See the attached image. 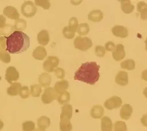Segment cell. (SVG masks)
<instances>
[{"label": "cell", "instance_id": "4fadbf2b", "mask_svg": "<svg viewBox=\"0 0 147 131\" xmlns=\"http://www.w3.org/2000/svg\"><path fill=\"white\" fill-rule=\"evenodd\" d=\"M132 113V107L129 104H125L120 110V117L123 120H127L131 117Z\"/></svg>", "mask_w": 147, "mask_h": 131}, {"label": "cell", "instance_id": "8d00e7d4", "mask_svg": "<svg viewBox=\"0 0 147 131\" xmlns=\"http://www.w3.org/2000/svg\"><path fill=\"white\" fill-rule=\"evenodd\" d=\"M19 95L22 99H27L30 95L29 88L27 86H23L19 91Z\"/></svg>", "mask_w": 147, "mask_h": 131}, {"label": "cell", "instance_id": "7dc6e473", "mask_svg": "<svg viewBox=\"0 0 147 131\" xmlns=\"http://www.w3.org/2000/svg\"><path fill=\"white\" fill-rule=\"evenodd\" d=\"M3 122L0 120V131L3 128Z\"/></svg>", "mask_w": 147, "mask_h": 131}, {"label": "cell", "instance_id": "4316f807", "mask_svg": "<svg viewBox=\"0 0 147 131\" xmlns=\"http://www.w3.org/2000/svg\"><path fill=\"white\" fill-rule=\"evenodd\" d=\"M70 94L67 91H64L59 94L57 97V100L60 104L63 105L66 104L70 101Z\"/></svg>", "mask_w": 147, "mask_h": 131}, {"label": "cell", "instance_id": "4dcf8cb0", "mask_svg": "<svg viewBox=\"0 0 147 131\" xmlns=\"http://www.w3.org/2000/svg\"><path fill=\"white\" fill-rule=\"evenodd\" d=\"M127 125L123 121H117L114 124L112 131H127Z\"/></svg>", "mask_w": 147, "mask_h": 131}, {"label": "cell", "instance_id": "277c9868", "mask_svg": "<svg viewBox=\"0 0 147 131\" xmlns=\"http://www.w3.org/2000/svg\"><path fill=\"white\" fill-rule=\"evenodd\" d=\"M22 15L27 17H32L36 15L37 12V7L31 1H26L21 6Z\"/></svg>", "mask_w": 147, "mask_h": 131}, {"label": "cell", "instance_id": "7bdbcfd3", "mask_svg": "<svg viewBox=\"0 0 147 131\" xmlns=\"http://www.w3.org/2000/svg\"><path fill=\"white\" fill-rule=\"evenodd\" d=\"M6 47V38L5 36H0V51H5Z\"/></svg>", "mask_w": 147, "mask_h": 131}, {"label": "cell", "instance_id": "d6986e66", "mask_svg": "<svg viewBox=\"0 0 147 131\" xmlns=\"http://www.w3.org/2000/svg\"><path fill=\"white\" fill-rule=\"evenodd\" d=\"M104 113L103 107L100 105H95L91 109L90 115L92 117L95 119H99L102 118Z\"/></svg>", "mask_w": 147, "mask_h": 131}, {"label": "cell", "instance_id": "ac0fdd59", "mask_svg": "<svg viewBox=\"0 0 147 131\" xmlns=\"http://www.w3.org/2000/svg\"><path fill=\"white\" fill-rule=\"evenodd\" d=\"M121 3V9L125 14H130L134 10V6L129 0L119 1Z\"/></svg>", "mask_w": 147, "mask_h": 131}, {"label": "cell", "instance_id": "c3c4849f", "mask_svg": "<svg viewBox=\"0 0 147 131\" xmlns=\"http://www.w3.org/2000/svg\"><path fill=\"white\" fill-rule=\"evenodd\" d=\"M34 131H45V130H42V129H41V128H38L35 129V130Z\"/></svg>", "mask_w": 147, "mask_h": 131}, {"label": "cell", "instance_id": "44dd1931", "mask_svg": "<svg viewBox=\"0 0 147 131\" xmlns=\"http://www.w3.org/2000/svg\"><path fill=\"white\" fill-rule=\"evenodd\" d=\"M69 82L65 80L58 81L54 85V90L58 93L60 94L63 93L69 87Z\"/></svg>", "mask_w": 147, "mask_h": 131}, {"label": "cell", "instance_id": "ee69618b", "mask_svg": "<svg viewBox=\"0 0 147 131\" xmlns=\"http://www.w3.org/2000/svg\"><path fill=\"white\" fill-rule=\"evenodd\" d=\"M140 122L144 126L147 127V113L141 118Z\"/></svg>", "mask_w": 147, "mask_h": 131}, {"label": "cell", "instance_id": "5b68a950", "mask_svg": "<svg viewBox=\"0 0 147 131\" xmlns=\"http://www.w3.org/2000/svg\"><path fill=\"white\" fill-rule=\"evenodd\" d=\"M58 93L53 87H47L42 96V101L45 104H49L57 99Z\"/></svg>", "mask_w": 147, "mask_h": 131}, {"label": "cell", "instance_id": "9c48e42d", "mask_svg": "<svg viewBox=\"0 0 147 131\" xmlns=\"http://www.w3.org/2000/svg\"><path fill=\"white\" fill-rule=\"evenodd\" d=\"M125 47L123 44H118L116 47V49L112 53V57L116 61H118L125 57Z\"/></svg>", "mask_w": 147, "mask_h": 131}, {"label": "cell", "instance_id": "ffe728a7", "mask_svg": "<svg viewBox=\"0 0 147 131\" xmlns=\"http://www.w3.org/2000/svg\"><path fill=\"white\" fill-rule=\"evenodd\" d=\"M138 12L140 14V18L143 20H147V3L144 1H140L137 5Z\"/></svg>", "mask_w": 147, "mask_h": 131}, {"label": "cell", "instance_id": "7a4b0ae2", "mask_svg": "<svg viewBox=\"0 0 147 131\" xmlns=\"http://www.w3.org/2000/svg\"><path fill=\"white\" fill-rule=\"evenodd\" d=\"M6 39V51L10 54H20L27 51L30 46L29 36L22 31H15Z\"/></svg>", "mask_w": 147, "mask_h": 131}, {"label": "cell", "instance_id": "f546056e", "mask_svg": "<svg viewBox=\"0 0 147 131\" xmlns=\"http://www.w3.org/2000/svg\"><path fill=\"white\" fill-rule=\"evenodd\" d=\"M42 92L40 85L35 84L30 86V94L33 97H39Z\"/></svg>", "mask_w": 147, "mask_h": 131}, {"label": "cell", "instance_id": "8fae6325", "mask_svg": "<svg viewBox=\"0 0 147 131\" xmlns=\"http://www.w3.org/2000/svg\"><path fill=\"white\" fill-rule=\"evenodd\" d=\"M3 14L8 18L14 20H18L20 17V14L17 9L14 7L11 6L4 8Z\"/></svg>", "mask_w": 147, "mask_h": 131}, {"label": "cell", "instance_id": "5bb4252c", "mask_svg": "<svg viewBox=\"0 0 147 131\" xmlns=\"http://www.w3.org/2000/svg\"><path fill=\"white\" fill-rule=\"evenodd\" d=\"M71 118L67 117L60 116V122L59 124L60 131H71L73 126L70 123Z\"/></svg>", "mask_w": 147, "mask_h": 131}, {"label": "cell", "instance_id": "8992f818", "mask_svg": "<svg viewBox=\"0 0 147 131\" xmlns=\"http://www.w3.org/2000/svg\"><path fill=\"white\" fill-rule=\"evenodd\" d=\"M59 63L58 57L54 56H49L43 63V69L47 72H54L57 68Z\"/></svg>", "mask_w": 147, "mask_h": 131}, {"label": "cell", "instance_id": "52a82bcc", "mask_svg": "<svg viewBox=\"0 0 147 131\" xmlns=\"http://www.w3.org/2000/svg\"><path fill=\"white\" fill-rule=\"evenodd\" d=\"M122 104V99L117 96H113L105 102L104 106L107 109L111 110L120 107Z\"/></svg>", "mask_w": 147, "mask_h": 131}, {"label": "cell", "instance_id": "e0dca14e", "mask_svg": "<svg viewBox=\"0 0 147 131\" xmlns=\"http://www.w3.org/2000/svg\"><path fill=\"white\" fill-rule=\"evenodd\" d=\"M33 57L36 60H42L47 55V53L44 47H38L33 52Z\"/></svg>", "mask_w": 147, "mask_h": 131}, {"label": "cell", "instance_id": "83f0119b", "mask_svg": "<svg viewBox=\"0 0 147 131\" xmlns=\"http://www.w3.org/2000/svg\"><path fill=\"white\" fill-rule=\"evenodd\" d=\"M121 67L123 69L133 70L136 68V64L132 59H127L121 63Z\"/></svg>", "mask_w": 147, "mask_h": 131}, {"label": "cell", "instance_id": "d590c367", "mask_svg": "<svg viewBox=\"0 0 147 131\" xmlns=\"http://www.w3.org/2000/svg\"><path fill=\"white\" fill-rule=\"evenodd\" d=\"M0 60L5 63H10L11 57L9 54L6 51H0Z\"/></svg>", "mask_w": 147, "mask_h": 131}, {"label": "cell", "instance_id": "2e32d148", "mask_svg": "<svg viewBox=\"0 0 147 131\" xmlns=\"http://www.w3.org/2000/svg\"><path fill=\"white\" fill-rule=\"evenodd\" d=\"M37 40L38 43L42 45H47L50 41L48 32L46 30L39 32L37 35Z\"/></svg>", "mask_w": 147, "mask_h": 131}, {"label": "cell", "instance_id": "484cf974", "mask_svg": "<svg viewBox=\"0 0 147 131\" xmlns=\"http://www.w3.org/2000/svg\"><path fill=\"white\" fill-rule=\"evenodd\" d=\"M61 116L67 117L71 118L73 116V107L72 106L69 104H65L61 107Z\"/></svg>", "mask_w": 147, "mask_h": 131}, {"label": "cell", "instance_id": "b9f144b4", "mask_svg": "<svg viewBox=\"0 0 147 131\" xmlns=\"http://www.w3.org/2000/svg\"><path fill=\"white\" fill-rule=\"evenodd\" d=\"M6 19L3 15H0V30H5L8 24H6Z\"/></svg>", "mask_w": 147, "mask_h": 131}, {"label": "cell", "instance_id": "ab89813d", "mask_svg": "<svg viewBox=\"0 0 147 131\" xmlns=\"http://www.w3.org/2000/svg\"><path fill=\"white\" fill-rule=\"evenodd\" d=\"M54 72L55 74V75L57 76L58 78L60 79H63L65 77V71L64 69L60 68H57L55 69Z\"/></svg>", "mask_w": 147, "mask_h": 131}, {"label": "cell", "instance_id": "1f68e13d", "mask_svg": "<svg viewBox=\"0 0 147 131\" xmlns=\"http://www.w3.org/2000/svg\"><path fill=\"white\" fill-rule=\"evenodd\" d=\"M27 27V23L23 19H18L15 22L13 29L18 30H23L26 29Z\"/></svg>", "mask_w": 147, "mask_h": 131}, {"label": "cell", "instance_id": "f6af8a7d", "mask_svg": "<svg viewBox=\"0 0 147 131\" xmlns=\"http://www.w3.org/2000/svg\"><path fill=\"white\" fill-rule=\"evenodd\" d=\"M142 79L147 81V69L144 70L142 73Z\"/></svg>", "mask_w": 147, "mask_h": 131}, {"label": "cell", "instance_id": "836d02e7", "mask_svg": "<svg viewBox=\"0 0 147 131\" xmlns=\"http://www.w3.org/2000/svg\"><path fill=\"white\" fill-rule=\"evenodd\" d=\"M35 129V124L33 121H26L22 124L23 131H33Z\"/></svg>", "mask_w": 147, "mask_h": 131}, {"label": "cell", "instance_id": "7402d4cb", "mask_svg": "<svg viewBox=\"0 0 147 131\" xmlns=\"http://www.w3.org/2000/svg\"><path fill=\"white\" fill-rule=\"evenodd\" d=\"M39 82L43 87H48L50 85L52 78L50 75L47 73H42L39 77Z\"/></svg>", "mask_w": 147, "mask_h": 131}, {"label": "cell", "instance_id": "60d3db41", "mask_svg": "<svg viewBox=\"0 0 147 131\" xmlns=\"http://www.w3.org/2000/svg\"><path fill=\"white\" fill-rule=\"evenodd\" d=\"M116 45L113 42L109 41L105 44V49L107 51H114L116 49Z\"/></svg>", "mask_w": 147, "mask_h": 131}, {"label": "cell", "instance_id": "74e56055", "mask_svg": "<svg viewBox=\"0 0 147 131\" xmlns=\"http://www.w3.org/2000/svg\"><path fill=\"white\" fill-rule=\"evenodd\" d=\"M95 53L97 57L102 58L106 54V49L102 46H96L95 50Z\"/></svg>", "mask_w": 147, "mask_h": 131}, {"label": "cell", "instance_id": "bcb514c9", "mask_svg": "<svg viewBox=\"0 0 147 131\" xmlns=\"http://www.w3.org/2000/svg\"><path fill=\"white\" fill-rule=\"evenodd\" d=\"M143 95L146 97V98L147 99V87H146L144 91H143Z\"/></svg>", "mask_w": 147, "mask_h": 131}, {"label": "cell", "instance_id": "cb8c5ba5", "mask_svg": "<svg viewBox=\"0 0 147 131\" xmlns=\"http://www.w3.org/2000/svg\"><path fill=\"white\" fill-rule=\"evenodd\" d=\"M22 86L20 82H14L7 88V93L11 96H15L18 95Z\"/></svg>", "mask_w": 147, "mask_h": 131}, {"label": "cell", "instance_id": "3957f363", "mask_svg": "<svg viewBox=\"0 0 147 131\" xmlns=\"http://www.w3.org/2000/svg\"><path fill=\"white\" fill-rule=\"evenodd\" d=\"M75 48L81 51H86L92 46V42L88 37L78 36L74 41Z\"/></svg>", "mask_w": 147, "mask_h": 131}, {"label": "cell", "instance_id": "d6a6232c", "mask_svg": "<svg viewBox=\"0 0 147 131\" xmlns=\"http://www.w3.org/2000/svg\"><path fill=\"white\" fill-rule=\"evenodd\" d=\"M78 26H79V23L76 18L74 17H71L69 20V26H67L69 29L74 33H75V32L78 29Z\"/></svg>", "mask_w": 147, "mask_h": 131}, {"label": "cell", "instance_id": "9a60e30c", "mask_svg": "<svg viewBox=\"0 0 147 131\" xmlns=\"http://www.w3.org/2000/svg\"><path fill=\"white\" fill-rule=\"evenodd\" d=\"M88 20L92 22H100L103 19V12L98 9L93 10L88 14Z\"/></svg>", "mask_w": 147, "mask_h": 131}, {"label": "cell", "instance_id": "603a6c76", "mask_svg": "<svg viewBox=\"0 0 147 131\" xmlns=\"http://www.w3.org/2000/svg\"><path fill=\"white\" fill-rule=\"evenodd\" d=\"M101 126L102 131H112L113 128L112 122L110 118L107 116L102 118Z\"/></svg>", "mask_w": 147, "mask_h": 131}, {"label": "cell", "instance_id": "d4e9b609", "mask_svg": "<svg viewBox=\"0 0 147 131\" xmlns=\"http://www.w3.org/2000/svg\"><path fill=\"white\" fill-rule=\"evenodd\" d=\"M51 124V120L49 117L47 116H42L39 118L37 120V125L38 128L45 130Z\"/></svg>", "mask_w": 147, "mask_h": 131}, {"label": "cell", "instance_id": "30bf717a", "mask_svg": "<svg viewBox=\"0 0 147 131\" xmlns=\"http://www.w3.org/2000/svg\"><path fill=\"white\" fill-rule=\"evenodd\" d=\"M112 32L115 36L121 38H125L128 35V30L122 26L116 25L112 28Z\"/></svg>", "mask_w": 147, "mask_h": 131}, {"label": "cell", "instance_id": "f35d334b", "mask_svg": "<svg viewBox=\"0 0 147 131\" xmlns=\"http://www.w3.org/2000/svg\"><path fill=\"white\" fill-rule=\"evenodd\" d=\"M63 33L64 36L68 39H71L74 38L75 34V33H74L72 31H71L70 29H69L68 27H65L64 28V29L63 30Z\"/></svg>", "mask_w": 147, "mask_h": 131}, {"label": "cell", "instance_id": "6da1fadb", "mask_svg": "<svg viewBox=\"0 0 147 131\" xmlns=\"http://www.w3.org/2000/svg\"><path fill=\"white\" fill-rule=\"evenodd\" d=\"M100 66L96 62H86L75 73L74 80L93 85L100 78Z\"/></svg>", "mask_w": 147, "mask_h": 131}, {"label": "cell", "instance_id": "ba28073f", "mask_svg": "<svg viewBox=\"0 0 147 131\" xmlns=\"http://www.w3.org/2000/svg\"><path fill=\"white\" fill-rule=\"evenodd\" d=\"M20 75L14 66L8 67L5 74V79L9 84H13V82L18 80Z\"/></svg>", "mask_w": 147, "mask_h": 131}, {"label": "cell", "instance_id": "e575fe53", "mask_svg": "<svg viewBox=\"0 0 147 131\" xmlns=\"http://www.w3.org/2000/svg\"><path fill=\"white\" fill-rule=\"evenodd\" d=\"M35 4L39 7H42L44 9H48L51 7V3L47 0H36Z\"/></svg>", "mask_w": 147, "mask_h": 131}, {"label": "cell", "instance_id": "681fc988", "mask_svg": "<svg viewBox=\"0 0 147 131\" xmlns=\"http://www.w3.org/2000/svg\"><path fill=\"white\" fill-rule=\"evenodd\" d=\"M145 44H146V49L147 51V39L145 41Z\"/></svg>", "mask_w": 147, "mask_h": 131}, {"label": "cell", "instance_id": "7c38bea8", "mask_svg": "<svg viewBox=\"0 0 147 131\" xmlns=\"http://www.w3.org/2000/svg\"><path fill=\"white\" fill-rule=\"evenodd\" d=\"M116 82L121 86H125L128 82V75L125 71H120L117 73L116 78Z\"/></svg>", "mask_w": 147, "mask_h": 131}, {"label": "cell", "instance_id": "f1b7e54d", "mask_svg": "<svg viewBox=\"0 0 147 131\" xmlns=\"http://www.w3.org/2000/svg\"><path fill=\"white\" fill-rule=\"evenodd\" d=\"M90 32V27L88 23H84L79 25L77 29V32L81 36H86Z\"/></svg>", "mask_w": 147, "mask_h": 131}]
</instances>
